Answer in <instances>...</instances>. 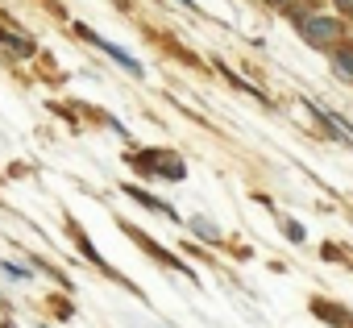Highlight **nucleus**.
<instances>
[{
  "mask_svg": "<svg viewBox=\"0 0 353 328\" xmlns=\"http://www.w3.org/2000/svg\"><path fill=\"white\" fill-rule=\"evenodd\" d=\"M295 30L312 50H336L345 42V17L341 13H320V9L295 13Z\"/></svg>",
  "mask_w": 353,
  "mask_h": 328,
  "instance_id": "nucleus-1",
  "label": "nucleus"
},
{
  "mask_svg": "<svg viewBox=\"0 0 353 328\" xmlns=\"http://www.w3.org/2000/svg\"><path fill=\"white\" fill-rule=\"evenodd\" d=\"M133 167H137V171H150V175H158V179H170V183L188 179V167H183V158H179V154H170V150L133 154Z\"/></svg>",
  "mask_w": 353,
  "mask_h": 328,
  "instance_id": "nucleus-2",
  "label": "nucleus"
},
{
  "mask_svg": "<svg viewBox=\"0 0 353 328\" xmlns=\"http://www.w3.org/2000/svg\"><path fill=\"white\" fill-rule=\"evenodd\" d=\"M79 34H83V38H88V42H92V46H100V50H104V54H108V59H112V63H121V67H125V71H129V75H141V63H137V59H133V54H125V50H121V46H112V42H104V38H100V34H92V30H88V25H79Z\"/></svg>",
  "mask_w": 353,
  "mask_h": 328,
  "instance_id": "nucleus-3",
  "label": "nucleus"
},
{
  "mask_svg": "<svg viewBox=\"0 0 353 328\" xmlns=\"http://www.w3.org/2000/svg\"><path fill=\"white\" fill-rule=\"evenodd\" d=\"M303 108H307V112H312V116H316L324 129H328V137H332V141H341V145H353V125H345V121H341V116H332L328 108H316V104H303Z\"/></svg>",
  "mask_w": 353,
  "mask_h": 328,
  "instance_id": "nucleus-4",
  "label": "nucleus"
},
{
  "mask_svg": "<svg viewBox=\"0 0 353 328\" xmlns=\"http://www.w3.org/2000/svg\"><path fill=\"white\" fill-rule=\"evenodd\" d=\"M332 75L345 79V83H353V38H345V42L332 50Z\"/></svg>",
  "mask_w": 353,
  "mask_h": 328,
  "instance_id": "nucleus-5",
  "label": "nucleus"
},
{
  "mask_svg": "<svg viewBox=\"0 0 353 328\" xmlns=\"http://www.w3.org/2000/svg\"><path fill=\"white\" fill-rule=\"evenodd\" d=\"M125 196H133L137 204H145V208H154V212H162V216H170V221H179V216H174V208H170V204L154 200V196H150V192H141V187H125Z\"/></svg>",
  "mask_w": 353,
  "mask_h": 328,
  "instance_id": "nucleus-6",
  "label": "nucleus"
},
{
  "mask_svg": "<svg viewBox=\"0 0 353 328\" xmlns=\"http://www.w3.org/2000/svg\"><path fill=\"white\" fill-rule=\"evenodd\" d=\"M192 229L208 241V245H221V229L212 225V221H204V216H192Z\"/></svg>",
  "mask_w": 353,
  "mask_h": 328,
  "instance_id": "nucleus-7",
  "label": "nucleus"
},
{
  "mask_svg": "<svg viewBox=\"0 0 353 328\" xmlns=\"http://www.w3.org/2000/svg\"><path fill=\"white\" fill-rule=\"evenodd\" d=\"M283 233H287L295 245H303V225H299V221H283Z\"/></svg>",
  "mask_w": 353,
  "mask_h": 328,
  "instance_id": "nucleus-8",
  "label": "nucleus"
},
{
  "mask_svg": "<svg viewBox=\"0 0 353 328\" xmlns=\"http://www.w3.org/2000/svg\"><path fill=\"white\" fill-rule=\"evenodd\" d=\"M5 270H9V278H30V270L17 266V262H5Z\"/></svg>",
  "mask_w": 353,
  "mask_h": 328,
  "instance_id": "nucleus-9",
  "label": "nucleus"
},
{
  "mask_svg": "<svg viewBox=\"0 0 353 328\" xmlns=\"http://www.w3.org/2000/svg\"><path fill=\"white\" fill-rule=\"evenodd\" d=\"M332 9H336L341 17H353V0H332Z\"/></svg>",
  "mask_w": 353,
  "mask_h": 328,
  "instance_id": "nucleus-10",
  "label": "nucleus"
},
{
  "mask_svg": "<svg viewBox=\"0 0 353 328\" xmlns=\"http://www.w3.org/2000/svg\"><path fill=\"white\" fill-rule=\"evenodd\" d=\"M270 5H295V0H270Z\"/></svg>",
  "mask_w": 353,
  "mask_h": 328,
  "instance_id": "nucleus-11",
  "label": "nucleus"
}]
</instances>
